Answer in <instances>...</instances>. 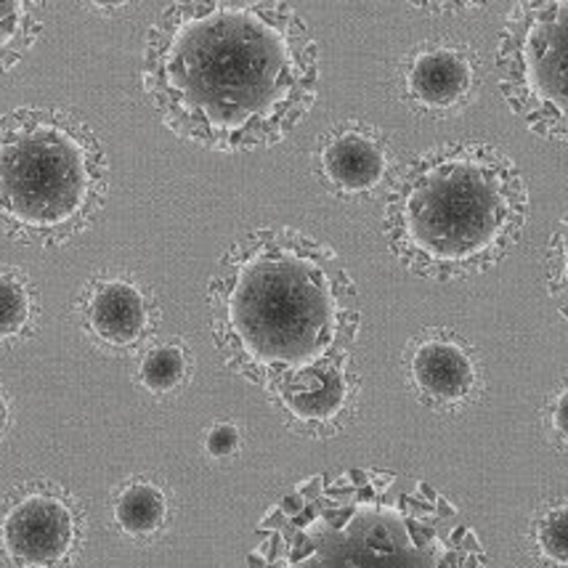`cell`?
Wrapping results in <instances>:
<instances>
[{
    "label": "cell",
    "mask_w": 568,
    "mask_h": 568,
    "mask_svg": "<svg viewBox=\"0 0 568 568\" xmlns=\"http://www.w3.org/2000/svg\"><path fill=\"white\" fill-rule=\"evenodd\" d=\"M40 327V293L22 268L0 263V351L22 346Z\"/></svg>",
    "instance_id": "9a60e30c"
},
{
    "label": "cell",
    "mask_w": 568,
    "mask_h": 568,
    "mask_svg": "<svg viewBox=\"0 0 568 568\" xmlns=\"http://www.w3.org/2000/svg\"><path fill=\"white\" fill-rule=\"evenodd\" d=\"M311 168L324 192L343 202H369L398 171L390 136L364 120H343L316 139Z\"/></svg>",
    "instance_id": "8fae6325"
},
{
    "label": "cell",
    "mask_w": 568,
    "mask_h": 568,
    "mask_svg": "<svg viewBox=\"0 0 568 568\" xmlns=\"http://www.w3.org/2000/svg\"><path fill=\"white\" fill-rule=\"evenodd\" d=\"M526 221L524 173L489 141L428 146L385 189V245L420 280L459 282L491 272L518 245Z\"/></svg>",
    "instance_id": "277c9868"
},
{
    "label": "cell",
    "mask_w": 568,
    "mask_h": 568,
    "mask_svg": "<svg viewBox=\"0 0 568 568\" xmlns=\"http://www.w3.org/2000/svg\"><path fill=\"white\" fill-rule=\"evenodd\" d=\"M495 67L520 123L568 146V0H518L499 30Z\"/></svg>",
    "instance_id": "8992f818"
},
{
    "label": "cell",
    "mask_w": 568,
    "mask_h": 568,
    "mask_svg": "<svg viewBox=\"0 0 568 568\" xmlns=\"http://www.w3.org/2000/svg\"><path fill=\"white\" fill-rule=\"evenodd\" d=\"M74 322L93 348L106 356H139L158 341L162 308L158 295L131 272H99L72 303Z\"/></svg>",
    "instance_id": "ba28073f"
},
{
    "label": "cell",
    "mask_w": 568,
    "mask_h": 568,
    "mask_svg": "<svg viewBox=\"0 0 568 568\" xmlns=\"http://www.w3.org/2000/svg\"><path fill=\"white\" fill-rule=\"evenodd\" d=\"M85 537V505L64 484L32 478L0 497L3 568H72Z\"/></svg>",
    "instance_id": "52a82bcc"
},
{
    "label": "cell",
    "mask_w": 568,
    "mask_h": 568,
    "mask_svg": "<svg viewBox=\"0 0 568 568\" xmlns=\"http://www.w3.org/2000/svg\"><path fill=\"white\" fill-rule=\"evenodd\" d=\"M221 362L263 394L351 356L362 301L327 242L293 226H258L226 247L207 282Z\"/></svg>",
    "instance_id": "7a4b0ae2"
},
{
    "label": "cell",
    "mask_w": 568,
    "mask_h": 568,
    "mask_svg": "<svg viewBox=\"0 0 568 568\" xmlns=\"http://www.w3.org/2000/svg\"><path fill=\"white\" fill-rule=\"evenodd\" d=\"M83 3L91 11L104 13V17H112V13H123V11L131 9V6L136 3V0H83Z\"/></svg>",
    "instance_id": "7402d4cb"
},
{
    "label": "cell",
    "mask_w": 568,
    "mask_h": 568,
    "mask_svg": "<svg viewBox=\"0 0 568 568\" xmlns=\"http://www.w3.org/2000/svg\"><path fill=\"white\" fill-rule=\"evenodd\" d=\"M255 534L245 568H489L476 529L449 497L385 468L303 478Z\"/></svg>",
    "instance_id": "3957f363"
},
{
    "label": "cell",
    "mask_w": 568,
    "mask_h": 568,
    "mask_svg": "<svg viewBox=\"0 0 568 568\" xmlns=\"http://www.w3.org/2000/svg\"><path fill=\"white\" fill-rule=\"evenodd\" d=\"M194 377V351L184 337H158L136 356V383L154 398L184 390Z\"/></svg>",
    "instance_id": "5bb4252c"
},
{
    "label": "cell",
    "mask_w": 568,
    "mask_h": 568,
    "mask_svg": "<svg viewBox=\"0 0 568 568\" xmlns=\"http://www.w3.org/2000/svg\"><path fill=\"white\" fill-rule=\"evenodd\" d=\"M320 85V43L287 0H173L146 32L144 97L175 139L211 152L282 144Z\"/></svg>",
    "instance_id": "6da1fadb"
},
{
    "label": "cell",
    "mask_w": 568,
    "mask_h": 568,
    "mask_svg": "<svg viewBox=\"0 0 568 568\" xmlns=\"http://www.w3.org/2000/svg\"><path fill=\"white\" fill-rule=\"evenodd\" d=\"M402 372L417 402L438 415L476 407L486 390L476 346L449 327H423L412 335L402 351Z\"/></svg>",
    "instance_id": "30bf717a"
},
{
    "label": "cell",
    "mask_w": 568,
    "mask_h": 568,
    "mask_svg": "<svg viewBox=\"0 0 568 568\" xmlns=\"http://www.w3.org/2000/svg\"><path fill=\"white\" fill-rule=\"evenodd\" d=\"M45 0H0V74L11 72L43 32Z\"/></svg>",
    "instance_id": "2e32d148"
},
{
    "label": "cell",
    "mask_w": 568,
    "mask_h": 568,
    "mask_svg": "<svg viewBox=\"0 0 568 568\" xmlns=\"http://www.w3.org/2000/svg\"><path fill=\"white\" fill-rule=\"evenodd\" d=\"M114 529L133 542H152L162 537L173 520L171 491L152 476H133L112 491Z\"/></svg>",
    "instance_id": "4fadbf2b"
},
{
    "label": "cell",
    "mask_w": 568,
    "mask_h": 568,
    "mask_svg": "<svg viewBox=\"0 0 568 568\" xmlns=\"http://www.w3.org/2000/svg\"><path fill=\"white\" fill-rule=\"evenodd\" d=\"M110 197V158L83 118L59 106L0 114V232L19 245L64 247Z\"/></svg>",
    "instance_id": "5b68a950"
},
{
    "label": "cell",
    "mask_w": 568,
    "mask_h": 568,
    "mask_svg": "<svg viewBox=\"0 0 568 568\" xmlns=\"http://www.w3.org/2000/svg\"><path fill=\"white\" fill-rule=\"evenodd\" d=\"M545 284L547 295L556 303L558 314L568 322V211L552 229L545 247Z\"/></svg>",
    "instance_id": "ac0fdd59"
},
{
    "label": "cell",
    "mask_w": 568,
    "mask_h": 568,
    "mask_svg": "<svg viewBox=\"0 0 568 568\" xmlns=\"http://www.w3.org/2000/svg\"><path fill=\"white\" fill-rule=\"evenodd\" d=\"M266 396L290 430L324 442L341 436L356 420L358 402H362V375L354 356H341L301 372L293 381L268 390Z\"/></svg>",
    "instance_id": "7c38bea8"
},
{
    "label": "cell",
    "mask_w": 568,
    "mask_h": 568,
    "mask_svg": "<svg viewBox=\"0 0 568 568\" xmlns=\"http://www.w3.org/2000/svg\"><path fill=\"white\" fill-rule=\"evenodd\" d=\"M526 545L542 568H568V497L547 499L534 510Z\"/></svg>",
    "instance_id": "e0dca14e"
},
{
    "label": "cell",
    "mask_w": 568,
    "mask_h": 568,
    "mask_svg": "<svg viewBox=\"0 0 568 568\" xmlns=\"http://www.w3.org/2000/svg\"><path fill=\"white\" fill-rule=\"evenodd\" d=\"M9 428H11V402H9V396L0 390V438L6 436V430Z\"/></svg>",
    "instance_id": "603a6c76"
},
{
    "label": "cell",
    "mask_w": 568,
    "mask_h": 568,
    "mask_svg": "<svg viewBox=\"0 0 568 568\" xmlns=\"http://www.w3.org/2000/svg\"><path fill=\"white\" fill-rule=\"evenodd\" d=\"M420 11L442 13V17H455V13H468L481 9L489 0H409Z\"/></svg>",
    "instance_id": "44dd1931"
},
{
    "label": "cell",
    "mask_w": 568,
    "mask_h": 568,
    "mask_svg": "<svg viewBox=\"0 0 568 568\" xmlns=\"http://www.w3.org/2000/svg\"><path fill=\"white\" fill-rule=\"evenodd\" d=\"M202 446H205V455L211 459H232V457H236V455H240V449H242L240 425L232 423V420L213 423L211 428L205 430Z\"/></svg>",
    "instance_id": "ffe728a7"
},
{
    "label": "cell",
    "mask_w": 568,
    "mask_h": 568,
    "mask_svg": "<svg viewBox=\"0 0 568 568\" xmlns=\"http://www.w3.org/2000/svg\"><path fill=\"white\" fill-rule=\"evenodd\" d=\"M542 425L550 444L568 457V375L560 377L545 396Z\"/></svg>",
    "instance_id": "d6986e66"
},
{
    "label": "cell",
    "mask_w": 568,
    "mask_h": 568,
    "mask_svg": "<svg viewBox=\"0 0 568 568\" xmlns=\"http://www.w3.org/2000/svg\"><path fill=\"white\" fill-rule=\"evenodd\" d=\"M484 64L478 51L457 40H425L398 59V101L423 120H452L481 97Z\"/></svg>",
    "instance_id": "9c48e42d"
}]
</instances>
